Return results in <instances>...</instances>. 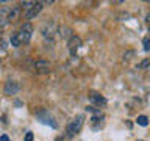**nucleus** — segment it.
Returning a JSON list of instances; mask_svg holds the SVG:
<instances>
[{
  "label": "nucleus",
  "instance_id": "7",
  "mask_svg": "<svg viewBox=\"0 0 150 141\" xmlns=\"http://www.w3.org/2000/svg\"><path fill=\"white\" fill-rule=\"evenodd\" d=\"M89 100H91L94 105H98V107H100V105H105V103H106V99L103 97L100 93H96V91H91V93H89Z\"/></svg>",
  "mask_w": 150,
  "mask_h": 141
},
{
  "label": "nucleus",
  "instance_id": "10",
  "mask_svg": "<svg viewBox=\"0 0 150 141\" xmlns=\"http://www.w3.org/2000/svg\"><path fill=\"white\" fill-rule=\"evenodd\" d=\"M8 24V8L0 9V28H3Z\"/></svg>",
  "mask_w": 150,
  "mask_h": 141
},
{
  "label": "nucleus",
  "instance_id": "12",
  "mask_svg": "<svg viewBox=\"0 0 150 141\" xmlns=\"http://www.w3.org/2000/svg\"><path fill=\"white\" fill-rule=\"evenodd\" d=\"M59 31H61V36L63 38H72L74 35H72V31H70V28H67V27H64V28H59Z\"/></svg>",
  "mask_w": 150,
  "mask_h": 141
},
{
  "label": "nucleus",
  "instance_id": "19",
  "mask_svg": "<svg viewBox=\"0 0 150 141\" xmlns=\"http://www.w3.org/2000/svg\"><path fill=\"white\" fill-rule=\"evenodd\" d=\"M55 141H63V140H61V138H56V140H55Z\"/></svg>",
  "mask_w": 150,
  "mask_h": 141
},
{
  "label": "nucleus",
  "instance_id": "14",
  "mask_svg": "<svg viewBox=\"0 0 150 141\" xmlns=\"http://www.w3.org/2000/svg\"><path fill=\"white\" fill-rule=\"evenodd\" d=\"M149 64H150L149 58H145V60H142V61H141V64L138 66V68H139V69H142V70H147V69H149Z\"/></svg>",
  "mask_w": 150,
  "mask_h": 141
},
{
  "label": "nucleus",
  "instance_id": "13",
  "mask_svg": "<svg viewBox=\"0 0 150 141\" xmlns=\"http://www.w3.org/2000/svg\"><path fill=\"white\" fill-rule=\"evenodd\" d=\"M136 122L141 125V127H147V124H149V119H147V116H138V119H136Z\"/></svg>",
  "mask_w": 150,
  "mask_h": 141
},
{
  "label": "nucleus",
  "instance_id": "2",
  "mask_svg": "<svg viewBox=\"0 0 150 141\" xmlns=\"http://www.w3.org/2000/svg\"><path fill=\"white\" fill-rule=\"evenodd\" d=\"M16 35L19 38V41H21V46L28 44L31 39V35H33V25L30 22H25L21 28H19V31H16Z\"/></svg>",
  "mask_w": 150,
  "mask_h": 141
},
{
  "label": "nucleus",
  "instance_id": "4",
  "mask_svg": "<svg viewBox=\"0 0 150 141\" xmlns=\"http://www.w3.org/2000/svg\"><path fill=\"white\" fill-rule=\"evenodd\" d=\"M55 33H56L55 21H47L44 24V27H42V36H44L45 39H52V38L55 36Z\"/></svg>",
  "mask_w": 150,
  "mask_h": 141
},
{
  "label": "nucleus",
  "instance_id": "8",
  "mask_svg": "<svg viewBox=\"0 0 150 141\" xmlns=\"http://www.w3.org/2000/svg\"><path fill=\"white\" fill-rule=\"evenodd\" d=\"M17 91H19V85L16 82L8 80V82L5 83V94H6V96H13V94H16Z\"/></svg>",
  "mask_w": 150,
  "mask_h": 141
},
{
  "label": "nucleus",
  "instance_id": "5",
  "mask_svg": "<svg viewBox=\"0 0 150 141\" xmlns=\"http://www.w3.org/2000/svg\"><path fill=\"white\" fill-rule=\"evenodd\" d=\"M67 47H69V52H70V55H75L77 53V50L81 47V39H80L78 36H72L70 39L67 41Z\"/></svg>",
  "mask_w": 150,
  "mask_h": 141
},
{
  "label": "nucleus",
  "instance_id": "3",
  "mask_svg": "<svg viewBox=\"0 0 150 141\" xmlns=\"http://www.w3.org/2000/svg\"><path fill=\"white\" fill-rule=\"evenodd\" d=\"M52 70V64L50 61L47 60H38L35 63V72L39 74V75H44V74H49Z\"/></svg>",
  "mask_w": 150,
  "mask_h": 141
},
{
  "label": "nucleus",
  "instance_id": "9",
  "mask_svg": "<svg viewBox=\"0 0 150 141\" xmlns=\"http://www.w3.org/2000/svg\"><path fill=\"white\" fill-rule=\"evenodd\" d=\"M21 6L19 5H16V6H13L11 9H8V24L9 22H16L19 19V14H21Z\"/></svg>",
  "mask_w": 150,
  "mask_h": 141
},
{
  "label": "nucleus",
  "instance_id": "6",
  "mask_svg": "<svg viewBox=\"0 0 150 141\" xmlns=\"http://www.w3.org/2000/svg\"><path fill=\"white\" fill-rule=\"evenodd\" d=\"M42 8H44V6H42V3H41V2H36V3L33 5V6H31V8L25 13V19H28V21L35 19V17L38 16V14H39V13L42 11Z\"/></svg>",
  "mask_w": 150,
  "mask_h": 141
},
{
  "label": "nucleus",
  "instance_id": "16",
  "mask_svg": "<svg viewBox=\"0 0 150 141\" xmlns=\"http://www.w3.org/2000/svg\"><path fill=\"white\" fill-rule=\"evenodd\" d=\"M33 138H35V136H33V132H27L25 136H23V140H25V141H33Z\"/></svg>",
  "mask_w": 150,
  "mask_h": 141
},
{
  "label": "nucleus",
  "instance_id": "11",
  "mask_svg": "<svg viewBox=\"0 0 150 141\" xmlns=\"http://www.w3.org/2000/svg\"><path fill=\"white\" fill-rule=\"evenodd\" d=\"M36 2H33V0H27V2H22L21 5H19V6H21V9H23V11H28V9H30L31 6H33V5H35Z\"/></svg>",
  "mask_w": 150,
  "mask_h": 141
},
{
  "label": "nucleus",
  "instance_id": "1",
  "mask_svg": "<svg viewBox=\"0 0 150 141\" xmlns=\"http://www.w3.org/2000/svg\"><path fill=\"white\" fill-rule=\"evenodd\" d=\"M83 124H84V115L75 116L74 119L67 124V127H66V136H67L69 140L74 138L77 133H80V130H81Z\"/></svg>",
  "mask_w": 150,
  "mask_h": 141
},
{
  "label": "nucleus",
  "instance_id": "15",
  "mask_svg": "<svg viewBox=\"0 0 150 141\" xmlns=\"http://www.w3.org/2000/svg\"><path fill=\"white\" fill-rule=\"evenodd\" d=\"M11 44H13V47H21V41H19V38H17L16 33L11 36Z\"/></svg>",
  "mask_w": 150,
  "mask_h": 141
},
{
  "label": "nucleus",
  "instance_id": "20",
  "mask_svg": "<svg viewBox=\"0 0 150 141\" xmlns=\"http://www.w3.org/2000/svg\"><path fill=\"white\" fill-rule=\"evenodd\" d=\"M138 141H145V140H138Z\"/></svg>",
  "mask_w": 150,
  "mask_h": 141
},
{
  "label": "nucleus",
  "instance_id": "18",
  "mask_svg": "<svg viewBox=\"0 0 150 141\" xmlns=\"http://www.w3.org/2000/svg\"><path fill=\"white\" fill-rule=\"evenodd\" d=\"M0 141H9V136L8 135H0Z\"/></svg>",
  "mask_w": 150,
  "mask_h": 141
},
{
  "label": "nucleus",
  "instance_id": "17",
  "mask_svg": "<svg viewBox=\"0 0 150 141\" xmlns=\"http://www.w3.org/2000/svg\"><path fill=\"white\" fill-rule=\"evenodd\" d=\"M149 49H150V47H149V36H145L144 38V50L149 52Z\"/></svg>",
  "mask_w": 150,
  "mask_h": 141
}]
</instances>
